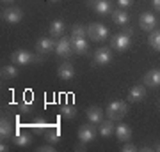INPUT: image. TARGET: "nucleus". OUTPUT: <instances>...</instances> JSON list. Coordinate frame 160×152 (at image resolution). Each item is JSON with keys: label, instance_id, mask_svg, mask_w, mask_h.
<instances>
[{"label": "nucleus", "instance_id": "obj_37", "mask_svg": "<svg viewBox=\"0 0 160 152\" xmlns=\"http://www.w3.org/2000/svg\"><path fill=\"white\" fill-rule=\"evenodd\" d=\"M50 2H59V0H50Z\"/></svg>", "mask_w": 160, "mask_h": 152}, {"label": "nucleus", "instance_id": "obj_11", "mask_svg": "<svg viewBox=\"0 0 160 152\" xmlns=\"http://www.w3.org/2000/svg\"><path fill=\"white\" fill-rule=\"evenodd\" d=\"M2 18H4L7 23H18V21H22L23 11L20 7H9V9H6V11L2 12Z\"/></svg>", "mask_w": 160, "mask_h": 152}, {"label": "nucleus", "instance_id": "obj_10", "mask_svg": "<svg viewBox=\"0 0 160 152\" xmlns=\"http://www.w3.org/2000/svg\"><path fill=\"white\" fill-rule=\"evenodd\" d=\"M55 43H57V41H53L52 37H41V39L36 43V50H38V53H41V55L50 53V51L55 50Z\"/></svg>", "mask_w": 160, "mask_h": 152}, {"label": "nucleus", "instance_id": "obj_30", "mask_svg": "<svg viewBox=\"0 0 160 152\" xmlns=\"http://www.w3.org/2000/svg\"><path fill=\"white\" fill-rule=\"evenodd\" d=\"M121 150H123V152H135V150H137V147L133 145V143H126V141H125V145L121 147Z\"/></svg>", "mask_w": 160, "mask_h": 152}, {"label": "nucleus", "instance_id": "obj_2", "mask_svg": "<svg viewBox=\"0 0 160 152\" xmlns=\"http://www.w3.org/2000/svg\"><path fill=\"white\" fill-rule=\"evenodd\" d=\"M87 35L92 41H96V43H102V41H105L109 37V28L105 27L103 23H91L87 27Z\"/></svg>", "mask_w": 160, "mask_h": 152}, {"label": "nucleus", "instance_id": "obj_13", "mask_svg": "<svg viewBox=\"0 0 160 152\" xmlns=\"http://www.w3.org/2000/svg\"><path fill=\"white\" fill-rule=\"evenodd\" d=\"M57 74H59V78H61V80L69 81V80L75 78V67L69 62H64V64H61V66H59Z\"/></svg>", "mask_w": 160, "mask_h": 152}, {"label": "nucleus", "instance_id": "obj_31", "mask_svg": "<svg viewBox=\"0 0 160 152\" xmlns=\"http://www.w3.org/2000/svg\"><path fill=\"white\" fill-rule=\"evenodd\" d=\"M55 150V147L52 145V143H48V145H41L38 147V152H53Z\"/></svg>", "mask_w": 160, "mask_h": 152}, {"label": "nucleus", "instance_id": "obj_23", "mask_svg": "<svg viewBox=\"0 0 160 152\" xmlns=\"http://www.w3.org/2000/svg\"><path fill=\"white\" fill-rule=\"evenodd\" d=\"M45 140L52 145H57L59 141H61V131L57 127H50V129L45 133Z\"/></svg>", "mask_w": 160, "mask_h": 152}, {"label": "nucleus", "instance_id": "obj_27", "mask_svg": "<svg viewBox=\"0 0 160 152\" xmlns=\"http://www.w3.org/2000/svg\"><path fill=\"white\" fill-rule=\"evenodd\" d=\"M112 20H114L116 25L125 27L126 23H128V20H130V16H128V12L126 11H114L112 12Z\"/></svg>", "mask_w": 160, "mask_h": 152}, {"label": "nucleus", "instance_id": "obj_33", "mask_svg": "<svg viewBox=\"0 0 160 152\" xmlns=\"http://www.w3.org/2000/svg\"><path fill=\"white\" fill-rule=\"evenodd\" d=\"M153 7H155V11L160 12V0H153Z\"/></svg>", "mask_w": 160, "mask_h": 152}, {"label": "nucleus", "instance_id": "obj_28", "mask_svg": "<svg viewBox=\"0 0 160 152\" xmlns=\"http://www.w3.org/2000/svg\"><path fill=\"white\" fill-rule=\"evenodd\" d=\"M87 35V27L84 25H75L71 30V39H86Z\"/></svg>", "mask_w": 160, "mask_h": 152}, {"label": "nucleus", "instance_id": "obj_6", "mask_svg": "<svg viewBox=\"0 0 160 152\" xmlns=\"http://www.w3.org/2000/svg\"><path fill=\"white\" fill-rule=\"evenodd\" d=\"M94 138H96V127H94V124L80 126V129H78V140L82 141L84 145L91 143Z\"/></svg>", "mask_w": 160, "mask_h": 152}, {"label": "nucleus", "instance_id": "obj_16", "mask_svg": "<svg viewBox=\"0 0 160 152\" xmlns=\"http://www.w3.org/2000/svg\"><path fill=\"white\" fill-rule=\"evenodd\" d=\"M144 96H146V89H144L142 85H135V87H132L130 92H128V101L139 103V101L144 99Z\"/></svg>", "mask_w": 160, "mask_h": 152}, {"label": "nucleus", "instance_id": "obj_25", "mask_svg": "<svg viewBox=\"0 0 160 152\" xmlns=\"http://www.w3.org/2000/svg\"><path fill=\"white\" fill-rule=\"evenodd\" d=\"M61 117L62 118H75L77 117V106L75 104H71V103H68V104H62L61 106Z\"/></svg>", "mask_w": 160, "mask_h": 152}, {"label": "nucleus", "instance_id": "obj_3", "mask_svg": "<svg viewBox=\"0 0 160 152\" xmlns=\"http://www.w3.org/2000/svg\"><path fill=\"white\" fill-rule=\"evenodd\" d=\"M130 44H132L130 32H121V34L114 35V37H112V43H110V46H112L116 51H126L130 48Z\"/></svg>", "mask_w": 160, "mask_h": 152}, {"label": "nucleus", "instance_id": "obj_20", "mask_svg": "<svg viewBox=\"0 0 160 152\" xmlns=\"http://www.w3.org/2000/svg\"><path fill=\"white\" fill-rule=\"evenodd\" d=\"M64 28H66V25H64L62 20H55V21H52L50 25V35L52 37H62L64 34Z\"/></svg>", "mask_w": 160, "mask_h": 152}, {"label": "nucleus", "instance_id": "obj_18", "mask_svg": "<svg viewBox=\"0 0 160 152\" xmlns=\"http://www.w3.org/2000/svg\"><path fill=\"white\" fill-rule=\"evenodd\" d=\"M29 127L32 129V133H34V135H45L50 126H48V122H46L45 118H36L34 122H30Z\"/></svg>", "mask_w": 160, "mask_h": 152}, {"label": "nucleus", "instance_id": "obj_9", "mask_svg": "<svg viewBox=\"0 0 160 152\" xmlns=\"http://www.w3.org/2000/svg\"><path fill=\"white\" fill-rule=\"evenodd\" d=\"M110 60H112V51H110V48L103 46V48H98L94 51V64H98V66H107Z\"/></svg>", "mask_w": 160, "mask_h": 152}, {"label": "nucleus", "instance_id": "obj_19", "mask_svg": "<svg viewBox=\"0 0 160 152\" xmlns=\"http://www.w3.org/2000/svg\"><path fill=\"white\" fill-rule=\"evenodd\" d=\"M114 120H102L100 124H98V133L103 136V138H107V136H110L112 133H114V129H116V126L112 124Z\"/></svg>", "mask_w": 160, "mask_h": 152}, {"label": "nucleus", "instance_id": "obj_26", "mask_svg": "<svg viewBox=\"0 0 160 152\" xmlns=\"http://www.w3.org/2000/svg\"><path fill=\"white\" fill-rule=\"evenodd\" d=\"M32 104H34V96H32V97L27 96L22 103H20V104H18V110H20L22 115H29L30 110H32Z\"/></svg>", "mask_w": 160, "mask_h": 152}, {"label": "nucleus", "instance_id": "obj_5", "mask_svg": "<svg viewBox=\"0 0 160 152\" xmlns=\"http://www.w3.org/2000/svg\"><path fill=\"white\" fill-rule=\"evenodd\" d=\"M34 60V55L27 50H16L11 53V62L14 66H29Z\"/></svg>", "mask_w": 160, "mask_h": 152}, {"label": "nucleus", "instance_id": "obj_21", "mask_svg": "<svg viewBox=\"0 0 160 152\" xmlns=\"http://www.w3.org/2000/svg\"><path fill=\"white\" fill-rule=\"evenodd\" d=\"M71 46H73V51L77 55H86L87 48H89L86 39H71Z\"/></svg>", "mask_w": 160, "mask_h": 152}, {"label": "nucleus", "instance_id": "obj_1", "mask_svg": "<svg viewBox=\"0 0 160 152\" xmlns=\"http://www.w3.org/2000/svg\"><path fill=\"white\" fill-rule=\"evenodd\" d=\"M126 112H128V106H126V103L123 101H112L109 103V106H107V117L110 118V120H121V118L126 115Z\"/></svg>", "mask_w": 160, "mask_h": 152}, {"label": "nucleus", "instance_id": "obj_7", "mask_svg": "<svg viewBox=\"0 0 160 152\" xmlns=\"http://www.w3.org/2000/svg\"><path fill=\"white\" fill-rule=\"evenodd\" d=\"M55 53L59 57H69L73 53V46H71V39L68 37H59L57 43H55Z\"/></svg>", "mask_w": 160, "mask_h": 152}, {"label": "nucleus", "instance_id": "obj_24", "mask_svg": "<svg viewBox=\"0 0 160 152\" xmlns=\"http://www.w3.org/2000/svg\"><path fill=\"white\" fill-rule=\"evenodd\" d=\"M0 76L2 80H12L18 76V67L12 64V66H4V67L0 69Z\"/></svg>", "mask_w": 160, "mask_h": 152}, {"label": "nucleus", "instance_id": "obj_12", "mask_svg": "<svg viewBox=\"0 0 160 152\" xmlns=\"http://www.w3.org/2000/svg\"><path fill=\"white\" fill-rule=\"evenodd\" d=\"M86 115H87V120H89V124H94L98 126L100 122L103 120V110L98 106H91L86 110Z\"/></svg>", "mask_w": 160, "mask_h": 152}, {"label": "nucleus", "instance_id": "obj_15", "mask_svg": "<svg viewBox=\"0 0 160 152\" xmlns=\"http://www.w3.org/2000/svg\"><path fill=\"white\" fill-rule=\"evenodd\" d=\"M144 83L151 87V89H157L160 87V69H151L148 71V74L144 76Z\"/></svg>", "mask_w": 160, "mask_h": 152}, {"label": "nucleus", "instance_id": "obj_35", "mask_svg": "<svg viewBox=\"0 0 160 152\" xmlns=\"http://www.w3.org/2000/svg\"><path fill=\"white\" fill-rule=\"evenodd\" d=\"M155 150H158V152H160V143H157V147H155Z\"/></svg>", "mask_w": 160, "mask_h": 152}, {"label": "nucleus", "instance_id": "obj_4", "mask_svg": "<svg viewBox=\"0 0 160 152\" xmlns=\"http://www.w3.org/2000/svg\"><path fill=\"white\" fill-rule=\"evenodd\" d=\"M87 6L100 16H107L112 12V4L110 0H87Z\"/></svg>", "mask_w": 160, "mask_h": 152}, {"label": "nucleus", "instance_id": "obj_17", "mask_svg": "<svg viewBox=\"0 0 160 152\" xmlns=\"http://www.w3.org/2000/svg\"><path fill=\"white\" fill-rule=\"evenodd\" d=\"M114 135L116 138L119 141H128L132 138V129H130V126H126V124H118L116 126V129H114Z\"/></svg>", "mask_w": 160, "mask_h": 152}, {"label": "nucleus", "instance_id": "obj_14", "mask_svg": "<svg viewBox=\"0 0 160 152\" xmlns=\"http://www.w3.org/2000/svg\"><path fill=\"white\" fill-rule=\"evenodd\" d=\"M12 131H14V127H12V122L9 120V118L2 117V120H0V138H2V141L4 140H9L12 136Z\"/></svg>", "mask_w": 160, "mask_h": 152}, {"label": "nucleus", "instance_id": "obj_34", "mask_svg": "<svg viewBox=\"0 0 160 152\" xmlns=\"http://www.w3.org/2000/svg\"><path fill=\"white\" fill-rule=\"evenodd\" d=\"M7 149H9V147H7L6 143H2V145H0V150H2V152H7Z\"/></svg>", "mask_w": 160, "mask_h": 152}, {"label": "nucleus", "instance_id": "obj_8", "mask_svg": "<svg viewBox=\"0 0 160 152\" xmlns=\"http://www.w3.org/2000/svg\"><path fill=\"white\" fill-rule=\"evenodd\" d=\"M139 25L146 32H153L157 28V18H155L153 12H142L141 18H139Z\"/></svg>", "mask_w": 160, "mask_h": 152}, {"label": "nucleus", "instance_id": "obj_22", "mask_svg": "<svg viewBox=\"0 0 160 152\" xmlns=\"http://www.w3.org/2000/svg\"><path fill=\"white\" fill-rule=\"evenodd\" d=\"M30 141H32V135L30 133H18L12 138V143L18 147H27V145H30Z\"/></svg>", "mask_w": 160, "mask_h": 152}, {"label": "nucleus", "instance_id": "obj_32", "mask_svg": "<svg viewBox=\"0 0 160 152\" xmlns=\"http://www.w3.org/2000/svg\"><path fill=\"white\" fill-rule=\"evenodd\" d=\"M133 4V0H118V6L121 7H130Z\"/></svg>", "mask_w": 160, "mask_h": 152}, {"label": "nucleus", "instance_id": "obj_29", "mask_svg": "<svg viewBox=\"0 0 160 152\" xmlns=\"http://www.w3.org/2000/svg\"><path fill=\"white\" fill-rule=\"evenodd\" d=\"M148 41H149V44H151V48H153V50L160 51V30H153Z\"/></svg>", "mask_w": 160, "mask_h": 152}, {"label": "nucleus", "instance_id": "obj_36", "mask_svg": "<svg viewBox=\"0 0 160 152\" xmlns=\"http://www.w3.org/2000/svg\"><path fill=\"white\" fill-rule=\"evenodd\" d=\"M2 2H6V4H11V2H14V0H2Z\"/></svg>", "mask_w": 160, "mask_h": 152}]
</instances>
